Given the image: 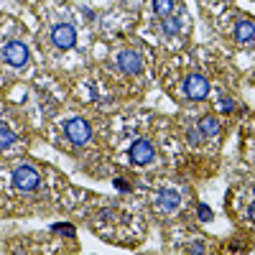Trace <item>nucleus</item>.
<instances>
[{"mask_svg": "<svg viewBox=\"0 0 255 255\" xmlns=\"http://www.w3.org/2000/svg\"><path fill=\"white\" fill-rule=\"evenodd\" d=\"M13 184H15L18 189H23V191H31V189H36V186L41 184V179H38L36 168L20 166V168H15V171H13Z\"/></svg>", "mask_w": 255, "mask_h": 255, "instance_id": "nucleus-1", "label": "nucleus"}, {"mask_svg": "<svg viewBox=\"0 0 255 255\" xmlns=\"http://www.w3.org/2000/svg\"><path fill=\"white\" fill-rule=\"evenodd\" d=\"M67 135H69V140H72L74 145H82V143H87V140H90L92 128H90V123H87V120L74 118V120H69V123H67Z\"/></svg>", "mask_w": 255, "mask_h": 255, "instance_id": "nucleus-2", "label": "nucleus"}, {"mask_svg": "<svg viewBox=\"0 0 255 255\" xmlns=\"http://www.w3.org/2000/svg\"><path fill=\"white\" fill-rule=\"evenodd\" d=\"M51 41L59 46V49H72L74 46V41H77V31L67 23H61L51 31Z\"/></svg>", "mask_w": 255, "mask_h": 255, "instance_id": "nucleus-3", "label": "nucleus"}, {"mask_svg": "<svg viewBox=\"0 0 255 255\" xmlns=\"http://www.w3.org/2000/svg\"><path fill=\"white\" fill-rule=\"evenodd\" d=\"M184 90H186V97H191V100H202V97H207V92H209V84H207L204 77L191 74V77L184 82Z\"/></svg>", "mask_w": 255, "mask_h": 255, "instance_id": "nucleus-4", "label": "nucleus"}, {"mask_svg": "<svg viewBox=\"0 0 255 255\" xmlns=\"http://www.w3.org/2000/svg\"><path fill=\"white\" fill-rule=\"evenodd\" d=\"M153 145L148 143V140H135L133 143V148H130V161L133 163H138V166H143V163H151L153 161Z\"/></svg>", "mask_w": 255, "mask_h": 255, "instance_id": "nucleus-5", "label": "nucleus"}, {"mask_svg": "<svg viewBox=\"0 0 255 255\" xmlns=\"http://www.w3.org/2000/svg\"><path fill=\"white\" fill-rule=\"evenodd\" d=\"M5 61H10L13 67H23L28 61V49L20 44V41H10L5 46Z\"/></svg>", "mask_w": 255, "mask_h": 255, "instance_id": "nucleus-6", "label": "nucleus"}, {"mask_svg": "<svg viewBox=\"0 0 255 255\" xmlns=\"http://www.w3.org/2000/svg\"><path fill=\"white\" fill-rule=\"evenodd\" d=\"M118 67H120L123 72H128V74H138L140 67H143V61H140V56H138L135 51H123V54L118 56Z\"/></svg>", "mask_w": 255, "mask_h": 255, "instance_id": "nucleus-7", "label": "nucleus"}, {"mask_svg": "<svg viewBox=\"0 0 255 255\" xmlns=\"http://www.w3.org/2000/svg\"><path fill=\"white\" fill-rule=\"evenodd\" d=\"M156 204H158V209H163V212H174V209L181 204V197L176 194V191L166 189V191H161V194L156 197Z\"/></svg>", "mask_w": 255, "mask_h": 255, "instance_id": "nucleus-8", "label": "nucleus"}, {"mask_svg": "<svg viewBox=\"0 0 255 255\" xmlns=\"http://www.w3.org/2000/svg\"><path fill=\"white\" fill-rule=\"evenodd\" d=\"M255 36V28H253V20H240L238 28H235V38L243 41V44H250Z\"/></svg>", "mask_w": 255, "mask_h": 255, "instance_id": "nucleus-9", "label": "nucleus"}, {"mask_svg": "<svg viewBox=\"0 0 255 255\" xmlns=\"http://www.w3.org/2000/svg\"><path fill=\"white\" fill-rule=\"evenodd\" d=\"M199 130H202V135H217L220 133V123L215 118H204L199 123Z\"/></svg>", "mask_w": 255, "mask_h": 255, "instance_id": "nucleus-10", "label": "nucleus"}, {"mask_svg": "<svg viewBox=\"0 0 255 255\" xmlns=\"http://www.w3.org/2000/svg\"><path fill=\"white\" fill-rule=\"evenodd\" d=\"M153 10L163 18V15H168L174 10V0H153Z\"/></svg>", "mask_w": 255, "mask_h": 255, "instance_id": "nucleus-11", "label": "nucleus"}, {"mask_svg": "<svg viewBox=\"0 0 255 255\" xmlns=\"http://www.w3.org/2000/svg\"><path fill=\"white\" fill-rule=\"evenodd\" d=\"M181 23H184V15H176V18L163 20V33H176V31L181 28Z\"/></svg>", "mask_w": 255, "mask_h": 255, "instance_id": "nucleus-12", "label": "nucleus"}, {"mask_svg": "<svg viewBox=\"0 0 255 255\" xmlns=\"http://www.w3.org/2000/svg\"><path fill=\"white\" fill-rule=\"evenodd\" d=\"M10 143H15V133L13 130H0V148H8Z\"/></svg>", "mask_w": 255, "mask_h": 255, "instance_id": "nucleus-13", "label": "nucleus"}, {"mask_svg": "<svg viewBox=\"0 0 255 255\" xmlns=\"http://www.w3.org/2000/svg\"><path fill=\"white\" fill-rule=\"evenodd\" d=\"M54 232H64V235H67V238H74V227H61V225H54Z\"/></svg>", "mask_w": 255, "mask_h": 255, "instance_id": "nucleus-14", "label": "nucleus"}, {"mask_svg": "<svg viewBox=\"0 0 255 255\" xmlns=\"http://www.w3.org/2000/svg\"><path fill=\"white\" fill-rule=\"evenodd\" d=\"M199 217H202V220H212V209L204 207V204H199Z\"/></svg>", "mask_w": 255, "mask_h": 255, "instance_id": "nucleus-15", "label": "nucleus"}, {"mask_svg": "<svg viewBox=\"0 0 255 255\" xmlns=\"http://www.w3.org/2000/svg\"><path fill=\"white\" fill-rule=\"evenodd\" d=\"M220 110H222V113H232V110H235V105H232V100H222Z\"/></svg>", "mask_w": 255, "mask_h": 255, "instance_id": "nucleus-16", "label": "nucleus"}, {"mask_svg": "<svg viewBox=\"0 0 255 255\" xmlns=\"http://www.w3.org/2000/svg\"><path fill=\"white\" fill-rule=\"evenodd\" d=\"M115 189H120V191H130V184H128L125 179H115Z\"/></svg>", "mask_w": 255, "mask_h": 255, "instance_id": "nucleus-17", "label": "nucleus"}, {"mask_svg": "<svg viewBox=\"0 0 255 255\" xmlns=\"http://www.w3.org/2000/svg\"><path fill=\"white\" fill-rule=\"evenodd\" d=\"M202 250H204V245H202V243H194V245L189 248V253H202Z\"/></svg>", "mask_w": 255, "mask_h": 255, "instance_id": "nucleus-18", "label": "nucleus"}]
</instances>
